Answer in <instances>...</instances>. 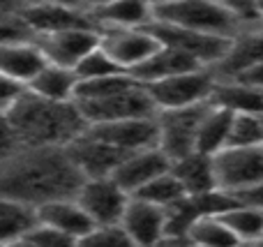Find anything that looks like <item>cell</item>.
I'll return each mask as SVG.
<instances>
[{"mask_svg": "<svg viewBox=\"0 0 263 247\" xmlns=\"http://www.w3.org/2000/svg\"><path fill=\"white\" fill-rule=\"evenodd\" d=\"M86 178L65 148H21L0 162V197L42 208L77 199Z\"/></svg>", "mask_w": 263, "mask_h": 247, "instance_id": "1", "label": "cell"}, {"mask_svg": "<svg viewBox=\"0 0 263 247\" xmlns=\"http://www.w3.org/2000/svg\"><path fill=\"white\" fill-rule=\"evenodd\" d=\"M21 148H67L88 129L74 102H51L26 88L7 109Z\"/></svg>", "mask_w": 263, "mask_h": 247, "instance_id": "2", "label": "cell"}, {"mask_svg": "<svg viewBox=\"0 0 263 247\" xmlns=\"http://www.w3.org/2000/svg\"><path fill=\"white\" fill-rule=\"evenodd\" d=\"M153 18L155 23H166L201 35L229 37V40L240 32V26L227 3H205V0L153 3Z\"/></svg>", "mask_w": 263, "mask_h": 247, "instance_id": "3", "label": "cell"}, {"mask_svg": "<svg viewBox=\"0 0 263 247\" xmlns=\"http://www.w3.org/2000/svg\"><path fill=\"white\" fill-rule=\"evenodd\" d=\"M217 189L229 197L263 185V146L224 148L213 157Z\"/></svg>", "mask_w": 263, "mask_h": 247, "instance_id": "4", "label": "cell"}, {"mask_svg": "<svg viewBox=\"0 0 263 247\" xmlns=\"http://www.w3.org/2000/svg\"><path fill=\"white\" fill-rule=\"evenodd\" d=\"M74 104L79 106V111H81L83 120L88 125L123 123V120H155L159 113V109L155 106L145 86H136L132 90L106 97V100L74 102Z\"/></svg>", "mask_w": 263, "mask_h": 247, "instance_id": "5", "label": "cell"}, {"mask_svg": "<svg viewBox=\"0 0 263 247\" xmlns=\"http://www.w3.org/2000/svg\"><path fill=\"white\" fill-rule=\"evenodd\" d=\"M215 86H217L215 74L210 69H199V72L180 74L166 81L150 83L145 86V90L159 111H178L210 102Z\"/></svg>", "mask_w": 263, "mask_h": 247, "instance_id": "6", "label": "cell"}, {"mask_svg": "<svg viewBox=\"0 0 263 247\" xmlns=\"http://www.w3.org/2000/svg\"><path fill=\"white\" fill-rule=\"evenodd\" d=\"M208 109H210V102L192 106V109L159 111L157 113V127H159L157 148L171 160V164L192 155V153H196L199 125Z\"/></svg>", "mask_w": 263, "mask_h": 247, "instance_id": "7", "label": "cell"}, {"mask_svg": "<svg viewBox=\"0 0 263 247\" xmlns=\"http://www.w3.org/2000/svg\"><path fill=\"white\" fill-rule=\"evenodd\" d=\"M145 30H148L162 46L180 51V53L199 60V63L208 69L215 67V65L227 55L229 46H231V40H229V37L201 35V32L185 30V28H176V26H166V23L153 21Z\"/></svg>", "mask_w": 263, "mask_h": 247, "instance_id": "8", "label": "cell"}, {"mask_svg": "<svg viewBox=\"0 0 263 247\" xmlns=\"http://www.w3.org/2000/svg\"><path fill=\"white\" fill-rule=\"evenodd\" d=\"M129 194L114 178H90L79 189L77 201L95 226H116L123 222Z\"/></svg>", "mask_w": 263, "mask_h": 247, "instance_id": "9", "label": "cell"}, {"mask_svg": "<svg viewBox=\"0 0 263 247\" xmlns=\"http://www.w3.org/2000/svg\"><path fill=\"white\" fill-rule=\"evenodd\" d=\"M32 35H53L65 30H100L83 7H69V5L44 3V5H23L21 14ZM102 32V30H100Z\"/></svg>", "mask_w": 263, "mask_h": 247, "instance_id": "10", "label": "cell"}, {"mask_svg": "<svg viewBox=\"0 0 263 247\" xmlns=\"http://www.w3.org/2000/svg\"><path fill=\"white\" fill-rule=\"evenodd\" d=\"M32 42L49 65L74 72L79 63L100 46V30H65L53 35H37Z\"/></svg>", "mask_w": 263, "mask_h": 247, "instance_id": "11", "label": "cell"}, {"mask_svg": "<svg viewBox=\"0 0 263 247\" xmlns=\"http://www.w3.org/2000/svg\"><path fill=\"white\" fill-rule=\"evenodd\" d=\"M86 134L106 143L111 148L134 155L141 150L157 148L159 127L155 120H123V123H104V125H88Z\"/></svg>", "mask_w": 263, "mask_h": 247, "instance_id": "12", "label": "cell"}, {"mask_svg": "<svg viewBox=\"0 0 263 247\" xmlns=\"http://www.w3.org/2000/svg\"><path fill=\"white\" fill-rule=\"evenodd\" d=\"M159 42L148 30H102L100 49L118 65L123 72H134L153 53L159 51Z\"/></svg>", "mask_w": 263, "mask_h": 247, "instance_id": "13", "label": "cell"}, {"mask_svg": "<svg viewBox=\"0 0 263 247\" xmlns=\"http://www.w3.org/2000/svg\"><path fill=\"white\" fill-rule=\"evenodd\" d=\"M67 155L72 157V162L79 166V171L83 174V178H111L116 174L120 164L127 160V153L111 148L106 143L92 139L90 134L83 132L79 139H74L67 148Z\"/></svg>", "mask_w": 263, "mask_h": 247, "instance_id": "14", "label": "cell"}, {"mask_svg": "<svg viewBox=\"0 0 263 247\" xmlns=\"http://www.w3.org/2000/svg\"><path fill=\"white\" fill-rule=\"evenodd\" d=\"M263 63V35L259 30H242L231 40L227 55L219 60L210 72L215 74L217 83L238 81L252 69Z\"/></svg>", "mask_w": 263, "mask_h": 247, "instance_id": "15", "label": "cell"}, {"mask_svg": "<svg viewBox=\"0 0 263 247\" xmlns=\"http://www.w3.org/2000/svg\"><path fill=\"white\" fill-rule=\"evenodd\" d=\"M120 226L127 231L136 247H157L166 238V211L132 197Z\"/></svg>", "mask_w": 263, "mask_h": 247, "instance_id": "16", "label": "cell"}, {"mask_svg": "<svg viewBox=\"0 0 263 247\" xmlns=\"http://www.w3.org/2000/svg\"><path fill=\"white\" fill-rule=\"evenodd\" d=\"M88 16L95 21L100 30H143L153 18V5L150 3H132V0H120V3H100L83 7Z\"/></svg>", "mask_w": 263, "mask_h": 247, "instance_id": "17", "label": "cell"}, {"mask_svg": "<svg viewBox=\"0 0 263 247\" xmlns=\"http://www.w3.org/2000/svg\"><path fill=\"white\" fill-rule=\"evenodd\" d=\"M171 171V160L164 155L159 148H150V150H141L129 155L123 164L116 169V174L111 178L129 194L134 197L139 189H143L148 183H153L155 178L168 174Z\"/></svg>", "mask_w": 263, "mask_h": 247, "instance_id": "18", "label": "cell"}, {"mask_svg": "<svg viewBox=\"0 0 263 247\" xmlns=\"http://www.w3.org/2000/svg\"><path fill=\"white\" fill-rule=\"evenodd\" d=\"M199 69H208V67H203L199 60L190 58V55L180 53L176 49L159 46L157 53H153L143 65H139L129 74L141 86H150V83L166 81V79L180 77V74H192V72H199Z\"/></svg>", "mask_w": 263, "mask_h": 247, "instance_id": "19", "label": "cell"}, {"mask_svg": "<svg viewBox=\"0 0 263 247\" xmlns=\"http://www.w3.org/2000/svg\"><path fill=\"white\" fill-rule=\"evenodd\" d=\"M46 60L35 42H14L0 46V74L12 81L28 86L44 69Z\"/></svg>", "mask_w": 263, "mask_h": 247, "instance_id": "20", "label": "cell"}, {"mask_svg": "<svg viewBox=\"0 0 263 247\" xmlns=\"http://www.w3.org/2000/svg\"><path fill=\"white\" fill-rule=\"evenodd\" d=\"M37 220H40V224L58 229L77 240L88 236L95 229V222L79 206L77 199H63V201H53V203H46V206L37 208Z\"/></svg>", "mask_w": 263, "mask_h": 247, "instance_id": "21", "label": "cell"}, {"mask_svg": "<svg viewBox=\"0 0 263 247\" xmlns=\"http://www.w3.org/2000/svg\"><path fill=\"white\" fill-rule=\"evenodd\" d=\"M171 174L180 180V185L185 187L187 197H201V194L219 192L217 189V178H215L213 157H208V155L192 153V155L173 162Z\"/></svg>", "mask_w": 263, "mask_h": 247, "instance_id": "22", "label": "cell"}, {"mask_svg": "<svg viewBox=\"0 0 263 247\" xmlns=\"http://www.w3.org/2000/svg\"><path fill=\"white\" fill-rule=\"evenodd\" d=\"M210 104L217 106V109L231 111L233 116L238 113L263 116V90L240 81H224L215 86Z\"/></svg>", "mask_w": 263, "mask_h": 247, "instance_id": "23", "label": "cell"}, {"mask_svg": "<svg viewBox=\"0 0 263 247\" xmlns=\"http://www.w3.org/2000/svg\"><path fill=\"white\" fill-rule=\"evenodd\" d=\"M79 86V77L72 69H63L55 65H44L40 74L28 83V90L35 92L37 97H44L51 102H74Z\"/></svg>", "mask_w": 263, "mask_h": 247, "instance_id": "24", "label": "cell"}, {"mask_svg": "<svg viewBox=\"0 0 263 247\" xmlns=\"http://www.w3.org/2000/svg\"><path fill=\"white\" fill-rule=\"evenodd\" d=\"M233 113L231 111L217 109L210 104V109L205 111L203 120L199 125V137H196V153L201 155L215 157L217 153H222L229 146V132H231Z\"/></svg>", "mask_w": 263, "mask_h": 247, "instance_id": "25", "label": "cell"}, {"mask_svg": "<svg viewBox=\"0 0 263 247\" xmlns=\"http://www.w3.org/2000/svg\"><path fill=\"white\" fill-rule=\"evenodd\" d=\"M37 224L40 220L35 208L0 197V247L26 238Z\"/></svg>", "mask_w": 263, "mask_h": 247, "instance_id": "26", "label": "cell"}, {"mask_svg": "<svg viewBox=\"0 0 263 247\" xmlns=\"http://www.w3.org/2000/svg\"><path fill=\"white\" fill-rule=\"evenodd\" d=\"M141 86L132 74H116V77H104V79H90V81H79L74 102H97L114 97L118 92L132 90V88Z\"/></svg>", "mask_w": 263, "mask_h": 247, "instance_id": "27", "label": "cell"}, {"mask_svg": "<svg viewBox=\"0 0 263 247\" xmlns=\"http://www.w3.org/2000/svg\"><path fill=\"white\" fill-rule=\"evenodd\" d=\"M187 240L196 245H205V247H238L240 245V240L219 220V215L201 217L199 222H194V226L187 234Z\"/></svg>", "mask_w": 263, "mask_h": 247, "instance_id": "28", "label": "cell"}, {"mask_svg": "<svg viewBox=\"0 0 263 247\" xmlns=\"http://www.w3.org/2000/svg\"><path fill=\"white\" fill-rule=\"evenodd\" d=\"M185 197H187L185 187H182L180 180H178L171 171H168V174H164V176H159V178H155L153 183H148L143 189H139V192L134 194V199L155 203V206L164 208V211H166V208H171L173 203L182 201Z\"/></svg>", "mask_w": 263, "mask_h": 247, "instance_id": "29", "label": "cell"}, {"mask_svg": "<svg viewBox=\"0 0 263 247\" xmlns=\"http://www.w3.org/2000/svg\"><path fill=\"white\" fill-rule=\"evenodd\" d=\"M219 220L233 231L238 240H250L256 238V236H263V213L256 211V208L242 206V203H236L233 208L224 211L219 215Z\"/></svg>", "mask_w": 263, "mask_h": 247, "instance_id": "30", "label": "cell"}, {"mask_svg": "<svg viewBox=\"0 0 263 247\" xmlns=\"http://www.w3.org/2000/svg\"><path fill=\"white\" fill-rule=\"evenodd\" d=\"M263 146V116L238 113L233 116L227 148H254Z\"/></svg>", "mask_w": 263, "mask_h": 247, "instance_id": "31", "label": "cell"}, {"mask_svg": "<svg viewBox=\"0 0 263 247\" xmlns=\"http://www.w3.org/2000/svg\"><path fill=\"white\" fill-rule=\"evenodd\" d=\"M74 74L79 77V81H90V79H104V77H116V74H127V72H123V69L97 46L92 53H88L86 58L79 63Z\"/></svg>", "mask_w": 263, "mask_h": 247, "instance_id": "32", "label": "cell"}, {"mask_svg": "<svg viewBox=\"0 0 263 247\" xmlns=\"http://www.w3.org/2000/svg\"><path fill=\"white\" fill-rule=\"evenodd\" d=\"M79 247H136L134 240L120 224L116 226H95L88 236L79 238Z\"/></svg>", "mask_w": 263, "mask_h": 247, "instance_id": "33", "label": "cell"}, {"mask_svg": "<svg viewBox=\"0 0 263 247\" xmlns=\"http://www.w3.org/2000/svg\"><path fill=\"white\" fill-rule=\"evenodd\" d=\"M26 240H30L35 247H79V240L72 236L63 234L58 229H51L46 224H37L30 234L26 236Z\"/></svg>", "mask_w": 263, "mask_h": 247, "instance_id": "34", "label": "cell"}, {"mask_svg": "<svg viewBox=\"0 0 263 247\" xmlns=\"http://www.w3.org/2000/svg\"><path fill=\"white\" fill-rule=\"evenodd\" d=\"M18 14L16 16L0 18V46L3 44H14V42H32L35 40L32 30L23 23V18L18 16Z\"/></svg>", "mask_w": 263, "mask_h": 247, "instance_id": "35", "label": "cell"}, {"mask_svg": "<svg viewBox=\"0 0 263 247\" xmlns=\"http://www.w3.org/2000/svg\"><path fill=\"white\" fill-rule=\"evenodd\" d=\"M18 150H21V141H18L16 132L9 123L7 111H0V162L16 155Z\"/></svg>", "mask_w": 263, "mask_h": 247, "instance_id": "36", "label": "cell"}, {"mask_svg": "<svg viewBox=\"0 0 263 247\" xmlns=\"http://www.w3.org/2000/svg\"><path fill=\"white\" fill-rule=\"evenodd\" d=\"M23 92H26V86H21V83L0 74V111H7Z\"/></svg>", "mask_w": 263, "mask_h": 247, "instance_id": "37", "label": "cell"}, {"mask_svg": "<svg viewBox=\"0 0 263 247\" xmlns=\"http://www.w3.org/2000/svg\"><path fill=\"white\" fill-rule=\"evenodd\" d=\"M233 199H236L238 203H242V206L256 208V211L263 213V185H256V187H252V189H245V192L236 194Z\"/></svg>", "mask_w": 263, "mask_h": 247, "instance_id": "38", "label": "cell"}, {"mask_svg": "<svg viewBox=\"0 0 263 247\" xmlns=\"http://www.w3.org/2000/svg\"><path fill=\"white\" fill-rule=\"evenodd\" d=\"M238 81L247 83V86H252V88H259V90H263V63L256 69H252L250 74H245L242 79H238Z\"/></svg>", "mask_w": 263, "mask_h": 247, "instance_id": "39", "label": "cell"}, {"mask_svg": "<svg viewBox=\"0 0 263 247\" xmlns=\"http://www.w3.org/2000/svg\"><path fill=\"white\" fill-rule=\"evenodd\" d=\"M238 247H263V236H256V238H250V240H242Z\"/></svg>", "mask_w": 263, "mask_h": 247, "instance_id": "40", "label": "cell"}, {"mask_svg": "<svg viewBox=\"0 0 263 247\" xmlns=\"http://www.w3.org/2000/svg\"><path fill=\"white\" fill-rule=\"evenodd\" d=\"M259 12H261V16H263V0L259 3Z\"/></svg>", "mask_w": 263, "mask_h": 247, "instance_id": "41", "label": "cell"}, {"mask_svg": "<svg viewBox=\"0 0 263 247\" xmlns=\"http://www.w3.org/2000/svg\"><path fill=\"white\" fill-rule=\"evenodd\" d=\"M187 247H205V245H196V243H190Z\"/></svg>", "mask_w": 263, "mask_h": 247, "instance_id": "42", "label": "cell"}, {"mask_svg": "<svg viewBox=\"0 0 263 247\" xmlns=\"http://www.w3.org/2000/svg\"><path fill=\"white\" fill-rule=\"evenodd\" d=\"M256 30H259V32H261V35H263V21H261V26H259V28H256Z\"/></svg>", "mask_w": 263, "mask_h": 247, "instance_id": "43", "label": "cell"}]
</instances>
